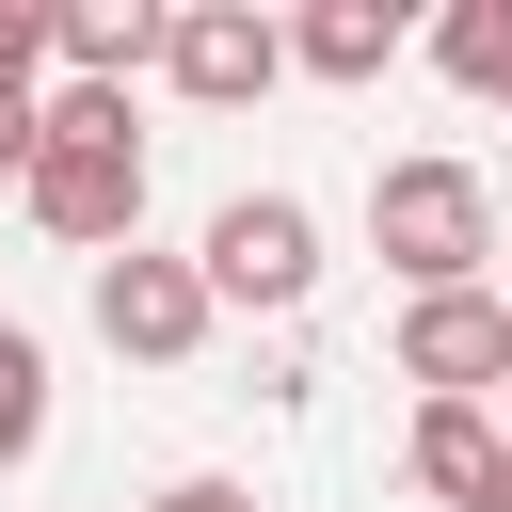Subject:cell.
Returning <instances> with one entry per match:
<instances>
[{"mask_svg": "<svg viewBox=\"0 0 512 512\" xmlns=\"http://www.w3.org/2000/svg\"><path fill=\"white\" fill-rule=\"evenodd\" d=\"M32 224L48 240H80V256H128L144 240V144H128V96H32Z\"/></svg>", "mask_w": 512, "mask_h": 512, "instance_id": "obj_1", "label": "cell"}, {"mask_svg": "<svg viewBox=\"0 0 512 512\" xmlns=\"http://www.w3.org/2000/svg\"><path fill=\"white\" fill-rule=\"evenodd\" d=\"M368 256L400 272V304L480 288V272H496V192H480L464 160H384V176H368Z\"/></svg>", "mask_w": 512, "mask_h": 512, "instance_id": "obj_2", "label": "cell"}, {"mask_svg": "<svg viewBox=\"0 0 512 512\" xmlns=\"http://www.w3.org/2000/svg\"><path fill=\"white\" fill-rule=\"evenodd\" d=\"M192 272H208V304L304 320V288H320V208H304V192H224L208 240H192Z\"/></svg>", "mask_w": 512, "mask_h": 512, "instance_id": "obj_3", "label": "cell"}, {"mask_svg": "<svg viewBox=\"0 0 512 512\" xmlns=\"http://www.w3.org/2000/svg\"><path fill=\"white\" fill-rule=\"evenodd\" d=\"M160 80H176L192 112H256V96L288 80V32H272L256 0H176V16H160Z\"/></svg>", "mask_w": 512, "mask_h": 512, "instance_id": "obj_4", "label": "cell"}, {"mask_svg": "<svg viewBox=\"0 0 512 512\" xmlns=\"http://www.w3.org/2000/svg\"><path fill=\"white\" fill-rule=\"evenodd\" d=\"M208 320H224V304H208V272H192V256H144V240H128V256H96V336H112L128 368H192V352H208Z\"/></svg>", "mask_w": 512, "mask_h": 512, "instance_id": "obj_5", "label": "cell"}, {"mask_svg": "<svg viewBox=\"0 0 512 512\" xmlns=\"http://www.w3.org/2000/svg\"><path fill=\"white\" fill-rule=\"evenodd\" d=\"M400 384H432V400H496V384H512V304H496V288H432V304H400Z\"/></svg>", "mask_w": 512, "mask_h": 512, "instance_id": "obj_6", "label": "cell"}, {"mask_svg": "<svg viewBox=\"0 0 512 512\" xmlns=\"http://www.w3.org/2000/svg\"><path fill=\"white\" fill-rule=\"evenodd\" d=\"M48 48H64L80 96H128L160 64V0H48Z\"/></svg>", "mask_w": 512, "mask_h": 512, "instance_id": "obj_7", "label": "cell"}, {"mask_svg": "<svg viewBox=\"0 0 512 512\" xmlns=\"http://www.w3.org/2000/svg\"><path fill=\"white\" fill-rule=\"evenodd\" d=\"M272 32H288V64H304V80H384V64L416 48V16H400V0H304V16H272Z\"/></svg>", "mask_w": 512, "mask_h": 512, "instance_id": "obj_8", "label": "cell"}, {"mask_svg": "<svg viewBox=\"0 0 512 512\" xmlns=\"http://www.w3.org/2000/svg\"><path fill=\"white\" fill-rule=\"evenodd\" d=\"M400 480L464 512V496L496 480V416H480V400H416V432H400Z\"/></svg>", "mask_w": 512, "mask_h": 512, "instance_id": "obj_9", "label": "cell"}, {"mask_svg": "<svg viewBox=\"0 0 512 512\" xmlns=\"http://www.w3.org/2000/svg\"><path fill=\"white\" fill-rule=\"evenodd\" d=\"M432 64H448L480 112H512V0H448V16H432Z\"/></svg>", "mask_w": 512, "mask_h": 512, "instance_id": "obj_10", "label": "cell"}, {"mask_svg": "<svg viewBox=\"0 0 512 512\" xmlns=\"http://www.w3.org/2000/svg\"><path fill=\"white\" fill-rule=\"evenodd\" d=\"M32 448H48V336L0 320V464H32Z\"/></svg>", "mask_w": 512, "mask_h": 512, "instance_id": "obj_11", "label": "cell"}, {"mask_svg": "<svg viewBox=\"0 0 512 512\" xmlns=\"http://www.w3.org/2000/svg\"><path fill=\"white\" fill-rule=\"evenodd\" d=\"M32 64H48V0H0V96H32Z\"/></svg>", "mask_w": 512, "mask_h": 512, "instance_id": "obj_12", "label": "cell"}, {"mask_svg": "<svg viewBox=\"0 0 512 512\" xmlns=\"http://www.w3.org/2000/svg\"><path fill=\"white\" fill-rule=\"evenodd\" d=\"M144 512H256V496H240V480H160Z\"/></svg>", "mask_w": 512, "mask_h": 512, "instance_id": "obj_13", "label": "cell"}, {"mask_svg": "<svg viewBox=\"0 0 512 512\" xmlns=\"http://www.w3.org/2000/svg\"><path fill=\"white\" fill-rule=\"evenodd\" d=\"M0 176H32V96H0Z\"/></svg>", "mask_w": 512, "mask_h": 512, "instance_id": "obj_14", "label": "cell"}, {"mask_svg": "<svg viewBox=\"0 0 512 512\" xmlns=\"http://www.w3.org/2000/svg\"><path fill=\"white\" fill-rule=\"evenodd\" d=\"M464 512H512V448H496V480H480V496H464Z\"/></svg>", "mask_w": 512, "mask_h": 512, "instance_id": "obj_15", "label": "cell"}, {"mask_svg": "<svg viewBox=\"0 0 512 512\" xmlns=\"http://www.w3.org/2000/svg\"><path fill=\"white\" fill-rule=\"evenodd\" d=\"M480 416H496V448H512V384H496V400H480Z\"/></svg>", "mask_w": 512, "mask_h": 512, "instance_id": "obj_16", "label": "cell"}, {"mask_svg": "<svg viewBox=\"0 0 512 512\" xmlns=\"http://www.w3.org/2000/svg\"><path fill=\"white\" fill-rule=\"evenodd\" d=\"M496 304H512V288H496Z\"/></svg>", "mask_w": 512, "mask_h": 512, "instance_id": "obj_17", "label": "cell"}]
</instances>
